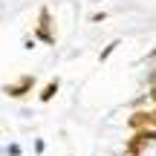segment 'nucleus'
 Here are the masks:
<instances>
[{"mask_svg": "<svg viewBox=\"0 0 156 156\" xmlns=\"http://www.w3.org/2000/svg\"><path fill=\"white\" fill-rule=\"evenodd\" d=\"M32 81H35L32 75H23L17 84H6V87H3V93H6V95H12V98H20L26 90H32Z\"/></svg>", "mask_w": 156, "mask_h": 156, "instance_id": "nucleus-1", "label": "nucleus"}, {"mask_svg": "<svg viewBox=\"0 0 156 156\" xmlns=\"http://www.w3.org/2000/svg\"><path fill=\"white\" fill-rule=\"evenodd\" d=\"M55 93H58V81H49L44 87V93H41V101H44V104H46V101H52V95H55Z\"/></svg>", "mask_w": 156, "mask_h": 156, "instance_id": "nucleus-2", "label": "nucleus"}, {"mask_svg": "<svg viewBox=\"0 0 156 156\" xmlns=\"http://www.w3.org/2000/svg\"><path fill=\"white\" fill-rule=\"evenodd\" d=\"M116 46H119V44H110V46H107V49H104V52H101V61H104V58H110V52H113V49H116Z\"/></svg>", "mask_w": 156, "mask_h": 156, "instance_id": "nucleus-3", "label": "nucleus"}]
</instances>
